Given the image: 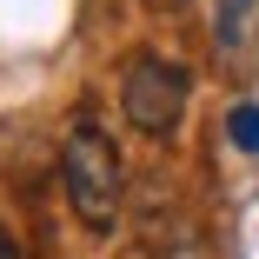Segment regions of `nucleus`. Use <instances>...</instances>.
<instances>
[{"label": "nucleus", "instance_id": "f257e3e1", "mask_svg": "<svg viewBox=\"0 0 259 259\" xmlns=\"http://www.w3.org/2000/svg\"><path fill=\"white\" fill-rule=\"evenodd\" d=\"M60 186H67V206H73V220L87 233H113L120 193H126V160H120L113 133L93 113H80L67 146H60Z\"/></svg>", "mask_w": 259, "mask_h": 259}, {"label": "nucleus", "instance_id": "f03ea898", "mask_svg": "<svg viewBox=\"0 0 259 259\" xmlns=\"http://www.w3.org/2000/svg\"><path fill=\"white\" fill-rule=\"evenodd\" d=\"M186 100H193V80L186 67H173L166 54H133L126 73H120V113L146 133V140H166L180 120H186Z\"/></svg>", "mask_w": 259, "mask_h": 259}, {"label": "nucleus", "instance_id": "7ed1b4c3", "mask_svg": "<svg viewBox=\"0 0 259 259\" xmlns=\"http://www.w3.org/2000/svg\"><path fill=\"white\" fill-rule=\"evenodd\" d=\"M226 140L239 153H259V107H252V100H239V107L226 113Z\"/></svg>", "mask_w": 259, "mask_h": 259}, {"label": "nucleus", "instance_id": "20e7f679", "mask_svg": "<svg viewBox=\"0 0 259 259\" xmlns=\"http://www.w3.org/2000/svg\"><path fill=\"white\" fill-rule=\"evenodd\" d=\"M0 259H20V239H14L7 226H0Z\"/></svg>", "mask_w": 259, "mask_h": 259}, {"label": "nucleus", "instance_id": "39448f33", "mask_svg": "<svg viewBox=\"0 0 259 259\" xmlns=\"http://www.w3.org/2000/svg\"><path fill=\"white\" fill-rule=\"evenodd\" d=\"M246 7H252V0H233V7H226V33H233V20H239Z\"/></svg>", "mask_w": 259, "mask_h": 259}, {"label": "nucleus", "instance_id": "423d86ee", "mask_svg": "<svg viewBox=\"0 0 259 259\" xmlns=\"http://www.w3.org/2000/svg\"><path fill=\"white\" fill-rule=\"evenodd\" d=\"M146 7H180V0H146Z\"/></svg>", "mask_w": 259, "mask_h": 259}]
</instances>
